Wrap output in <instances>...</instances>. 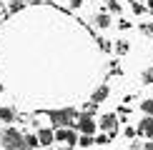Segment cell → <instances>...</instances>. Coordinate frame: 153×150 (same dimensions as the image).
I'll list each match as a JSON object with an SVG mask.
<instances>
[{
	"mask_svg": "<svg viewBox=\"0 0 153 150\" xmlns=\"http://www.w3.org/2000/svg\"><path fill=\"white\" fill-rule=\"evenodd\" d=\"M0 140H3V145L8 148V150H25L23 135L18 133L15 128H8V130H3V135H0Z\"/></svg>",
	"mask_w": 153,
	"mask_h": 150,
	"instance_id": "1",
	"label": "cell"
},
{
	"mask_svg": "<svg viewBox=\"0 0 153 150\" xmlns=\"http://www.w3.org/2000/svg\"><path fill=\"white\" fill-rule=\"evenodd\" d=\"M50 120H53L55 125H68L75 120V112L73 110H53L50 112Z\"/></svg>",
	"mask_w": 153,
	"mask_h": 150,
	"instance_id": "2",
	"label": "cell"
},
{
	"mask_svg": "<svg viewBox=\"0 0 153 150\" xmlns=\"http://www.w3.org/2000/svg\"><path fill=\"white\" fill-rule=\"evenodd\" d=\"M53 140H60V143H65V145L71 148V145H75L78 138H75V133H73L71 128H60L58 133H53Z\"/></svg>",
	"mask_w": 153,
	"mask_h": 150,
	"instance_id": "3",
	"label": "cell"
},
{
	"mask_svg": "<svg viewBox=\"0 0 153 150\" xmlns=\"http://www.w3.org/2000/svg\"><path fill=\"white\" fill-rule=\"evenodd\" d=\"M75 120H78V128H80L85 135H93V133H95V123H93V118L88 115V112H85V115H78Z\"/></svg>",
	"mask_w": 153,
	"mask_h": 150,
	"instance_id": "4",
	"label": "cell"
},
{
	"mask_svg": "<svg viewBox=\"0 0 153 150\" xmlns=\"http://www.w3.org/2000/svg\"><path fill=\"white\" fill-rule=\"evenodd\" d=\"M100 128H103L105 130V133H116V128H118V118L116 115H113V112H111V115H103V118H100Z\"/></svg>",
	"mask_w": 153,
	"mask_h": 150,
	"instance_id": "5",
	"label": "cell"
},
{
	"mask_svg": "<svg viewBox=\"0 0 153 150\" xmlns=\"http://www.w3.org/2000/svg\"><path fill=\"white\" fill-rule=\"evenodd\" d=\"M138 133L148 135V140H153V118H146V120L138 125Z\"/></svg>",
	"mask_w": 153,
	"mask_h": 150,
	"instance_id": "6",
	"label": "cell"
},
{
	"mask_svg": "<svg viewBox=\"0 0 153 150\" xmlns=\"http://www.w3.org/2000/svg\"><path fill=\"white\" fill-rule=\"evenodd\" d=\"M108 93H111V90H108V85H100L98 90L93 93V98H91V100H93V103H103V100L108 98Z\"/></svg>",
	"mask_w": 153,
	"mask_h": 150,
	"instance_id": "7",
	"label": "cell"
},
{
	"mask_svg": "<svg viewBox=\"0 0 153 150\" xmlns=\"http://www.w3.org/2000/svg\"><path fill=\"white\" fill-rule=\"evenodd\" d=\"M38 143H43V145H50L53 143V133L45 128V130H40V135H38Z\"/></svg>",
	"mask_w": 153,
	"mask_h": 150,
	"instance_id": "8",
	"label": "cell"
},
{
	"mask_svg": "<svg viewBox=\"0 0 153 150\" xmlns=\"http://www.w3.org/2000/svg\"><path fill=\"white\" fill-rule=\"evenodd\" d=\"M23 143H25V148H28V150L38 148V138L35 135H23Z\"/></svg>",
	"mask_w": 153,
	"mask_h": 150,
	"instance_id": "9",
	"label": "cell"
},
{
	"mask_svg": "<svg viewBox=\"0 0 153 150\" xmlns=\"http://www.w3.org/2000/svg\"><path fill=\"white\" fill-rule=\"evenodd\" d=\"M13 118H15V112H13L10 108H0V120H5V123H10Z\"/></svg>",
	"mask_w": 153,
	"mask_h": 150,
	"instance_id": "10",
	"label": "cell"
},
{
	"mask_svg": "<svg viewBox=\"0 0 153 150\" xmlns=\"http://www.w3.org/2000/svg\"><path fill=\"white\" fill-rule=\"evenodd\" d=\"M141 110L146 112V115H153V98H148V100H143V103H141Z\"/></svg>",
	"mask_w": 153,
	"mask_h": 150,
	"instance_id": "11",
	"label": "cell"
},
{
	"mask_svg": "<svg viewBox=\"0 0 153 150\" xmlns=\"http://www.w3.org/2000/svg\"><path fill=\"white\" fill-rule=\"evenodd\" d=\"M98 25L100 28H108V25H111V18L108 15H98Z\"/></svg>",
	"mask_w": 153,
	"mask_h": 150,
	"instance_id": "12",
	"label": "cell"
},
{
	"mask_svg": "<svg viewBox=\"0 0 153 150\" xmlns=\"http://www.w3.org/2000/svg\"><path fill=\"white\" fill-rule=\"evenodd\" d=\"M78 143H80L83 148H88V145H91V143H93V138H91V135H83V138H80Z\"/></svg>",
	"mask_w": 153,
	"mask_h": 150,
	"instance_id": "13",
	"label": "cell"
},
{
	"mask_svg": "<svg viewBox=\"0 0 153 150\" xmlns=\"http://www.w3.org/2000/svg\"><path fill=\"white\" fill-rule=\"evenodd\" d=\"M93 143H98V145H105V143H108V135H98V138H93Z\"/></svg>",
	"mask_w": 153,
	"mask_h": 150,
	"instance_id": "14",
	"label": "cell"
},
{
	"mask_svg": "<svg viewBox=\"0 0 153 150\" xmlns=\"http://www.w3.org/2000/svg\"><path fill=\"white\" fill-rule=\"evenodd\" d=\"M143 78H146V83H153V68H148V70L143 73Z\"/></svg>",
	"mask_w": 153,
	"mask_h": 150,
	"instance_id": "15",
	"label": "cell"
},
{
	"mask_svg": "<svg viewBox=\"0 0 153 150\" xmlns=\"http://www.w3.org/2000/svg\"><path fill=\"white\" fill-rule=\"evenodd\" d=\"M20 8H23V3H20V0H15V3L10 5V10H13V12H15V10H20Z\"/></svg>",
	"mask_w": 153,
	"mask_h": 150,
	"instance_id": "16",
	"label": "cell"
},
{
	"mask_svg": "<svg viewBox=\"0 0 153 150\" xmlns=\"http://www.w3.org/2000/svg\"><path fill=\"white\" fill-rule=\"evenodd\" d=\"M108 5H111V10H116V12H118V10H120V5H118V3H116V0H111V3H108Z\"/></svg>",
	"mask_w": 153,
	"mask_h": 150,
	"instance_id": "17",
	"label": "cell"
},
{
	"mask_svg": "<svg viewBox=\"0 0 153 150\" xmlns=\"http://www.w3.org/2000/svg\"><path fill=\"white\" fill-rule=\"evenodd\" d=\"M80 3H83V0H71V5H73V8H80Z\"/></svg>",
	"mask_w": 153,
	"mask_h": 150,
	"instance_id": "18",
	"label": "cell"
},
{
	"mask_svg": "<svg viewBox=\"0 0 153 150\" xmlns=\"http://www.w3.org/2000/svg\"><path fill=\"white\" fill-rule=\"evenodd\" d=\"M146 150H153V140H151V143H148V145H146Z\"/></svg>",
	"mask_w": 153,
	"mask_h": 150,
	"instance_id": "19",
	"label": "cell"
},
{
	"mask_svg": "<svg viewBox=\"0 0 153 150\" xmlns=\"http://www.w3.org/2000/svg\"><path fill=\"white\" fill-rule=\"evenodd\" d=\"M35 3H40V0H35Z\"/></svg>",
	"mask_w": 153,
	"mask_h": 150,
	"instance_id": "20",
	"label": "cell"
}]
</instances>
